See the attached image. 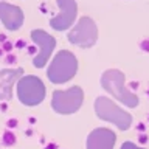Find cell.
Returning <instances> with one entry per match:
<instances>
[{
  "label": "cell",
  "mask_w": 149,
  "mask_h": 149,
  "mask_svg": "<svg viewBox=\"0 0 149 149\" xmlns=\"http://www.w3.org/2000/svg\"><path fill=\"white\" fill-rule=\"evenodd\" d=\"M101 86L106 92H109L115 100L123 102L127 107H137L138 106V96L134 95L124 87V74L120 70H106L104 74L101 76Z\"/></svg>",
  "instance_id": "obj_1"
},
{
  "label": "cell",
  "mask_w": 149,
  "mask_h": 149,
  "mask_svg": "<svg viewBox=\"0 0 149 149\" xmlns=\"http://www.w3.org/2000/svg\"><path fill=\"white\" fill-rule=\"evenodd\" d=\"M17 96L22 104L37 106L45 98V86L37 76H22L17 82Z\"/></svg>",
  "instance_id": "obj_4"
},
{
  "label": "cell",
  "mask_w": 149,
  "mask_h": 149,
  "mask_svg": "<svg viewBox=\"0 0 149 149\" xmlns=\"http://www.w3.org/2000/svg\"><path fill=\"white\" fill-rule=\"evenodd\" d=\"M115 141V132L106 127H100L92 130L90 135L87 137V149H113Z\"/></svg>",
  "instance_id": "obj_9"
},
{
  "label": "cell",
  "mask_w": 149,
  "mask_h": 149,
  "mask_svg": "<svg viewBox=\"0 0 149 149\" xmlns=\"http://www.w3.org/2000/svg\"><path fill=\"white\" fill-rule=\"evenodd\" d=\"M59 5L61 13L58 16H54L53 19H50V25L51 28H54L56 31H64L67 30L70 25H73L74 17H76V2L74 0H56Z\"/></svg>",
  "instance_id": "obj_8"
},
{
  "label": "cell",
  "mask_w": 149,
  "mask_h": 149,
  "mask_svg": "<svg viewBox=\"0 0 149 149\" xmlns=\"http://www.w3.org/2000/svg\"><path fill=\"white\" fill-rule=\"evenodd\" d=\"M121 149H144V148H140V146H137V144L132 143V141H126V143H123Z\"/></svg>",
  "instance_id": "obj_12"
},
{
  "label": "cell",
  "mask_w": 149,
  "mask_h": 149,
  "mask_svg": "<svg viewBox=\"0 0 149 149\" xmlns=\"http://www.w3.org/2000/svg\"><path fill=\"white\" fill-rule=\"evenodd\" d=\"M95 112L96 116L101 120L110 121V123L116 124V127L121 130H127L132 124V116L123 109H120L115 102H112L109 98L100 96L95 101Z\"/></svg>",
  "instance_id": "obj_3"
},
{
  "label": "cell",
  "mask_w": 149,
  "mask_h": 149,
  "mask_svg": "<svg viewBox=\"0 0 149 149\" xmlns=\"http://www.w3.org/2000/svg\"><path fill=\"white\" fill-rule=\"evenodd\" d=\"M70 44L78 45L81 48H90L98 40V28L90 17H81L74 28L68 33Z\"/></svg>",
  "instance_id": "obj_6"
},
{
  "label": "cell",
  "mask_w": 149,
  "mask_h": 149,
  "mask_svg": "<svg viewBox=\"0 0 149 149\" xmlns=\"http://www.w3.org/2000/svg\"><path fill=\"white\" fill-rule=\"evenodd\" d=\"M31 39L39 45V53L34 59H33V65L37 68H42L47 64L50 54L53 53L54 47H56V40L53 36H50L47 31L44 30H33L31 31Z\"/></svg>",
  "instance_id": "obj_7"
},
{
  "label": "cell",
  "mask_w": 149,
  "mask_h": 149,
  "mask_svg": "<svg viewBox=\"0 0 149 149\" xmlns=\"http://www.w3.org/2000/svg\"><path fill=\"white\" fill-rule=\"evenodd\" d=\"M0 20L8 30L16 31L23 23V13L16 5L0 2Z\"/></svg>",
  "instance_id": "obj_10"
},
{
  "label": "cell",
  "mask_w": 149,
  "mask_h": 149,
  "mask_svg": "<svg viewBox=\"0 0 149 149\" xmlns=\"http://www.w3.org/2000/svg\"><path fill=\"white\" fill-rule=\"evenodd\" d=\"M84 100V92L81 87L74 86L68 90H56L53 93V101H51V106L53 109L58 112V113L62 115H70L74 113L82 104Z\"/></svg>",
  "instance_id": "obj_5"
},
{
  "label": "cell",
  "mask_w": 149,
  "mask_h": 149,
  "mask_svg": "<svg viewBox=\"0 0 149 149\" xmlns=\"http://www.w3.org/2000/svg\"><path fill=\"white\" fill-rule=\"evenodd\" d=\"M23 74L22 68H5L0 72V101L11 100L14 82Z\"/></svg>",
  "instance_id": "obj_11"
},
{
  "label": "cell",
  "mask_w": 149,
  "mask_h": 149,
  "mask_svg": "<svg viewBox=\"0 0 149 149\" xmlns=\"http://www.w3.org/2000/svg\"><path fill=\"white\" fill-rule=\"evenodd\" d=\"M76 70H78V59L74 58V54L67 50H62L51 61L47 76L54 84H64L76 74Z\"/></svg>",
  "instance_id": "obj_2"
}]
</instances>
